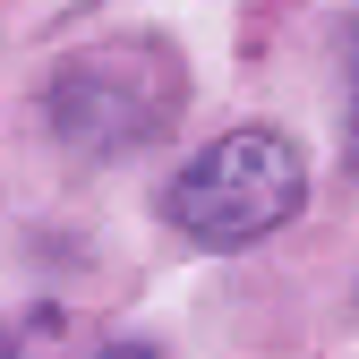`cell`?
Masks as SVG:
<instances>
[{"mask_svg":"<svg viewBox=\"0 0 359 359\" xmlns=\"http://www.w3.org/2000/svg\"><path fill=\"white\" fill-rule=\"evenodd\" d=\"M308 197V163L283 128H231L171 180V222L205 248H248Z\"/></svg>","mask_w":359,"mask_h":359,"instance_id":"obj_1","label":"cell"},{"mask_svg":"<svg viewBox=\"0 0 359 359\" xmlns=\"http://www.w3.org/2000/svg\"><path fill=\"white\" fill-rule=\"evenodd\" d=\"M52 128L77 146V154H120V146H146L171 128L180 111V60L163 43L128 34V43H95V52L60 60L52 77Z\"/></svg>","mask_w":359,"mask_h":359,"instance_id":"obj_2","label":"cell"},{"mask_svg":"<svg viewBox=\"0 0 359 359\" xmlns=\"http://www.w3.org/2000/svg\"><path fill=\"white\" fill-rule=\"evenodd\" d=\"M95 359H163V351H154V342H103Z\"/></svg>","mask_w":359,"mask_h":359,"instance_id":"obj_3","label":"cell"},{"mask_svg":"<svg viewBox=\"0 0 359 359\" xmlns=\"http://www.w3.org/2000/svg\"><path fill=\"white\" fill-rule=\"evenodd\" d=\"M351 154H359V86H351Z\"/></svg>","mask_w":359,"mask_h":359,"instance_id":"obj_4","label":"cell"},{"mask_svg":"<svg viewBox=\"0 0 359 359\" xmlns=\"http://www.w3.org/2000/svg\"><path fill=\"white\" fill-rule=\"evenodd\" d=\"M0 359H18V342H9V334H0Z\"/></svg>","mask_w":359,"mask_h":359,"instance_id":"obj_5","label":"cell"}]
</instances>
